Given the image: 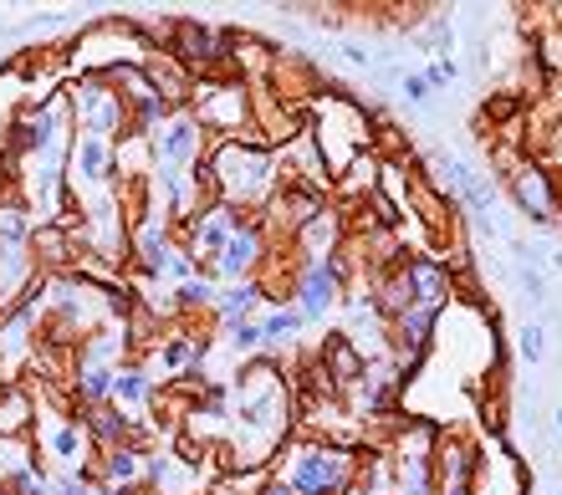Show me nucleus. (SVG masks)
<instances>
[{
  "mask_svg": "<svg viewBox=\"0 0 562 495\" xmlns=\"http://www.w3.org/2000/svg\"><path fill=\"white\" fill-rule=\"evenodd\" d=\"M517 352L532 368L548 363V327H542V322H521V327H517Z\"/></svg>",
  "mask_w": 562,
  "mask_h": 495,
  "instance_id": "obj_25",
  "label": "nucleus"
},
{
  "mask_svg": "<svg viewBox=\"0 0 562 495\" xmlns=\"http://www.w3.org/2000/svg\"><path fill=\"white\" fill-rule=\"evenodd\" d=\"M77 419L88 429L92 450H119V445H128V435H134V414H123L119 404H98V408H88V414H77Z\"/></svg>",
  "mask_w": 562,
  "mask_h": 495,
  "instance_id": "obj_15",
  "label": "nucleus"
},
{
  "mask_svg": "<svg viewBox=\"0 0 562 495\" xmlns=\"http://www.w3.org/2000/svg\"><path fill=\"white\" fill-rule=\"evenodd\" d=\"M532 67L537 72H542V82H562V31H537L532 42Z\"/></svg>",
  "mask_w": 562,
  "mask_h": 495,
  "instance_id": "obj_20",
  "label": "nucleus"
},
{
  "mask_svg": "<svg viewBox=\"0 0 562 495\" xmlns=\"http://www.w3.org/2000/svg\"><path fill=\"white\" fill-rule=\"evenodd\" d=\"M194 495H210V485H205V491H194Z\"/></svg>",
  "mask_w": 562,
  "mask_h": 495,
  "instance_id": "obj_37",
  "label": "nucleus"
},
{
  "mask_svg": "<svg viewBox=\"0 0 562 495\" xmlns=\"http://www.w3.org/2000/svg\"><path fill=\"white\" fill-rule=\"evenodd\" d=\"M456 77H460L456 57H435V61H429V67H425V82H429V88H435V92H445V88H450V82H456Z\"/></svg>",
  "mask_w": 562,
  "mask_h": 495,
  "instance_id": "obj_30",
  "label": "nucleus"
},
{
  "mask_svg": "<svg viewBox=\"0 0 562 495\" xmlns=\"http://www.w3.org/2000/svg\"><path fill=\"white\" fill-rule=\"evenodd\" d=\"M506 194H512V204H517V215H527L532 225H542V230L562 225V175H558V164L527 159L517 169V179L506 184Z\"/></svg>",
  "mask_w": 562,
  "mask_h": 495,
  "instance_id": "obj_4",
  "label": "nucleus"
},
{
  "mask_svg": "<svg viewBox=\"0 0 562 495\" xmlns=\"http://www.w3.org/2000/svg\"><path fill=\"white\" fill-rule=\"evenodd\" d=\"M277 470H236V475H221L210 485V495H267V481Z\"/></svg>",
  "mask_w": 562,
  "mask_h": 495,
  "instance_id": "obj_24",
  "label": "nucleus"
},
{
  "mask_svg": "<svg viewBox=\"0 0 562 495\" xmlns=\"http://www.w3.org/2000/svg\"><path fill=\"white\" fill-rule=\"evenodd\" d=\"M154 398H159V383L144 363H123L113 373V404L119 408H154Z\"/></svg>",
  "mask_w": 562,
  "mask_h": 495,
  "instance_id": "obj_17",
  "label": "nucleus"
},
{
  "mask_svg": "<svg viewBox=\"0 0 562 495\" xmlns=\"http://www.w3.org/2000/svg\"><path fill=\"white\" fill-rule=\"evenodd\" d=\"M267 495H296V491L281 481V475H271V481H267Z\"/></svg>",
  "mask_w": 562,
  "mask_h": 495,
  "instance_id": "obj_34",
  "label": "nucleus"
},
{
  "mask_svg": "<svg viewBox=\"0 0 562 495\" xmlns=\"http://www.w3.org/2000/svg\"><path fill=\"white\" fill-rule=\"evenodd\" d=\"M400 98L409 102V108H429L435 102V88L425 82V72H404V82H400Z\"/></svg>",
  "mask_w": 562,
  "mask_h": 495,
  "instance_id": "obj_28",
  "label": "nucleus"
},
{
  "mask_svg": "<svg viewBox=\"0 0 562 495\" xmlns=\"http://www.w3.org/2000/svg\"><path fill=\"white\" fill-rule=\"evenodd\" d=\"M481 424H486V435H491V439H502V435H506V398H502V394L481 398Z\"/></svg>",
  "mask_w": 562,
  "mask_h": 495,
  "instance_id": "obj_29",
  "label": "nucleus"
},
{
  "mask_svg": "<svg viewBox=\"0 0 562 495\" xmlns=\"http://www.w3.org/2000/svg\"><path fill=\"white\" fill-rule=\"evenodd\" d=\"M210 175H215V190H221L225 210H240V215H261L267 200L281 190L277 175V148H256V144H210L205 148Z\"/></svg>",
  "mask_w": 562,
  "mask_h": 495,
  "instance_id": "obj_1",
  "label": "nucleus"
},
{
  "mask_svg": "<svg viewBox=\"0 0 562 495\" xmlns=\"http://www.w3.org/2000/svg\"><path fill=\"white\" fill-rule=\"evenodd\" d=\"M338 61H348V67H358V72H373V52L358 42H338Z\"/></svg>",
  "mask_w": 562,
  "mask_h": 495,
  "instance_id": "obj_32",
  "label": "nucleus"
},
{
  "mask_svg": "<svg viewBox=\"0 0 562 495\" xmlns=\"http://www.w3.org/2000/svg\"><path fill=\"white\" fill-rule=\"evenodd\" d=\"M400 266H404V277H409L415 306H450L456 302V281H450V271H445V261L435 250H409Z\"/></svg>",
  "mask_w": 562,
  "mask_h": 495,
  "instance_id": "obj_7",
  "label": "nucleus"
},
{
  "mask_svg": "<svg viewBox=\"0 0 562 495\" xmlns=\"http://www.w3.org/2000/svg\"><path fill=\"white\" fill-rule=\"evenodd\" d=\"M342 240H348V220H342L338 204H327L323 215H312L307 225L292 235V250L302 266H312V261H327L333 250H342Z\"/></svg>",
  "mask_w": 562,
  "mask_h": 495,
  "instance_id": "obj_8",
  "label": "nucleus"
},
{
  "mask_svg": "<svg viewBox=\"0 0 562 495\" xmlns=\"http://www.w3.org/2000/svg\"><path fill=\"white\" fill-rule=\"evenodd\" d=\"M36 394H31L26 383H11V389H0V439H31L36 429Z\"/></svg>",
  "mask_w": 562,
  "mask_h": 495,
  "instance_id": "obj_14",
  "label": "nucleus"
},
{
  "mask_svg": "<svg viewBox=\"0 0 562 495\" xmlns=\"http://www.w3.org/2000/svg\"><path fill=\"white\" fill-rule=\"evenodd\" d=\"M548 261H552V266H558V271H562V246H558V250H548Z\"/></svg>",
  "mask_w": 562,
  "mask_h": 495,
  "instance_id": "obj_36",
  "label": "nucleus"
},
{
  "mask_svg": "<svg viewBox=\"0 0 562 495\" xmlns=\"http://www.w3.org/2000/svg\"><path fill=\"white\" fill-rule=\"evenodd\" d=\"M190 113H194V123L205 128L210 144H225V138H240L246 128H256V117H251V88H246L240 77L194 82Z\"/></svg>",
  "mask_w": 562,
  "mask_h": 495,
  "instance_id": "obj_2",
  "label": "nucleus"
},
{
  "mask_svg": "<svg viewBox=\"0 0 562 495\" xmlns=\"http://www.w3.org/2000/svg\"><path fill=\"white\" fill-rule=\"evenodd\" d=\"M72 256H77V240L61 220H36L31 230V261L42 277H67L72 271Z\"/></svg>",
  "mask_w": 562,
  "mask_h": 495,
  "instance_id": "obj_10",
  "label": "nucleus"
},
{
  "mask_svg": "<svg viewBox=\"0 0 562 495\" xmlns=\"http://www.w3.org/2000/svg\"><path fill=\"white\" fill-rule=\"evenodd\" d=\"M512 286H517L532 306H548V277H542L537 266H517V271H512Z\"/></svg>",
  "mask_w": 562,
  "mask_h": 495,
  "instance_id": "obj_26",
  "label": "nucleus"
},
{
  "mask_svg": "<svg viewBox=\"0 0 562 495\" xmlns=\"http://www.w3.org/2000/svg\"><path fill=\"white\" fill-rule=\"evenodd\" d=\"M144 72L148 82H154V92H159L175 113H190V92H194V77L179 67L169 52H154V57H144Z\"/></svg>",
  "mask_w": 562,
  "mask_h": 495,
  "instance_id": "obj_13",
  "label": "nucleus"
},
{
  "mask_svg": "<svg viewBox=\"0 0 562 495\" xmlns=\"http://www.w3.org/2000/svg\"><path fill=\"white\" fill-rule=\"evenodd\" d=\"M419 31H425V36H419V52H429V61L456 52V15L450 11H429Z\"/></svg>",
  "mask_w": 562,
  "mask_h": 495,
  "instance_id": "obj_19",
  "label": "nucleus"
},
{
  "mask_svg": "<svg viewBox=\"0 0 562 495\" xmlns=\"http://www.w3.org/2000/svg\"><path fill=\"white\" fill-rule=\"evenodd\" d=\"M221 342L240 358H256V352L267 348V337H261V322H221Z\"/></svg>",
  "mask_w": 562,
  "mask_h": 495,
  "instance_id": "obj_23",
  "label": "nucleus"
},
{
  "mask_svg": "<svg viewBox=\"0 0 562 495\" xmlns=\"http://www.w3.org/2000/svg\"><path fill=\"white\" fill-rule=\"evenodd\" d=\"M481 465H486V454H481V445L465 435H450V429H440V445H435V475H440V485H456V481H481Z\"/></svg>",
  "mask_w": 562,
  "mask_h": 495,
  "instance_id": "obj_11",
  "label": "nucleus"
},
{
  "mask_svg": "<svg viewBox=\"0 0 562 495\" xmlns=\"http://www.w3.org/2000/svg\"><path fill=\"white\" fill-rule=\"evenodd\" d=\"M205 148H210V138L194 123V113H169V123L154 133V175H184Z\"/></svg>",
  "mask_w": 562,
  "mask_h": 495,
  "instance_id": "obj_5",
  "label": "nucleus"
},
{
  "mask_svg": "<svg viewBox=\"0 0 562 495\" xmlns=\"http://www.w3.org/2000/svg\"><path fill=\"white\" fill-rule=\"evenodd\" d=\"M552 435H558V439H562V404H558V408H552Z\"/></svg>",
  "mask_w": 562,
  "mask_h": 495,
  "instance_id": "obj_35",
  "label": "nucleus"
},
{
  "mask_svg": "<svg viewBox=\"0 0 562 495\" xmlns=\"http://www.w3.org/2000/svg\"><path fill=\"white\" fill-rule=\"evenodd\" d=\"M271 256V235H267V225L261 220H246L236 235H231V246L221 250V281L231 286V281H246V277H256L261 271V261Z\"/></svg>",
  "mask_w": 562,
  "mask_h": 495,
  "instance_id": "obj_6",
  "label": "nucleus"
},
{
  "mask_svg": "<svg viewBox=\"0 0 562 495\" xmlns=\"http://www.w3.org/2000/svg\"><path fill=\"white\" fill-rule=\"evenodd\" d=\"M108 88L119 92L123 102H144V98H154V82H148L144 61H123V67H113V72H108Z\"/></svg>",
  "mask_w": 562,
  "mask_h": 495,
  "instance_id": "obj_21",
  "label": "nucleus"
},
{
  "mask_svg": "<svg viewBox=\"0 0 562 495\" xmlns=\"http://www.w3.org/2000/svg\"><path fill=\"white\" fill-rule=\"evenodd\" d=\"M440 495H475L471 481H456V485H440Z\"/></svg>",
  "mask_w": 562,
  "mask_h": 495,
  "instance_id": "obj_33",
  "label": "nucleus"
},
{
  "mask_svg": "<svg viewBox=\"0 0 562 495\" xmlns=\"http://www.w3.org/2000/svg\"><path fill=\"white\" fill-rule=\"evenodd\" d=\"M67 169H72V184H98L103 194L119 190V164H113V144H103V138H88V133H77Z\"/></svg>",
  "mask_w": 562,
  "mask_h": 495,
  "instance_id": "obj_9",
  "label": "nucleus"
},
{
  "mask_svg": "<svg viewBox=\"0 0 562 495\" xmlns=\"http://www.w3.org/2000/svg\"><path fill=\"white\" fill-rule=\"evenodd\" d=\"M512 256H517V266H537V271H542L548 246H542V240H512Z\"/></svg>",
  "mask_w": 562,
  "mask_h": 495,
  "instance_id": "obj_31",
  "label": "nucleus"
},
{
  "mask_svg": "<svg viewBox=\"0 0 562 495\" xmlns=\"http://www.w3.org/2000/svg\"><path fill=\"white\" fill-rule=\"evenodd\" d=\"M261 312V281H231L225 292H215V322H256Z\"/></svg>",
  "mask_w": 562,
  "mask_h": 495,
  "instance_id": "obj_18",
  "label": "nucleus"
},
{
  "mask_svg": "<svg viewBox=\"0 0 562 495\" xmlns=\"http://www.w3.org/2000/svg\"><path fill=\"white\" fill-rule=\"evenodd\" d=\"M46 450H52V460L57 465H72V475L92 460V439L88 429H82V419H72V414H61V424L46 435Z\"/></svg>",
  "mask_w": 562,
  "mask_h": 495,
  "instance_id": "obj_16",
  "label": "nucleus"
},
{
  "mask_svg": "<svg viewBox=\"0 0 562 495\" xmlns=\"http://www.w3.org/2000/svg\"><path fill=\"white\" fill-rule=\"evenodd\" d=\"M194 271H200L194 250H190V246H179V240H175V250H169V266H164V277H175L179 286H184V281H194Z\"/></svg>",
  "mask_w": 562,
  "mask_h": 495,
  "instance_id": "obj_27",
  "label": "nucleus"
},
{
  "mask_svg": "<svg viewBox=\"0 0 562 495\" xmlns=\"http://www.w3.org/2000/svg\"><path fill=\"white\" fill-rule=\"evenodd\" d=\"M302 327H307V317H302L296 306H277L271 317H261V337H267V348H271V352L286 348V342H292V337L302 333Z\"/></svg>",
  "mask_w": 562,
  "mask_h": 495,
  "instance_id": "obj_22",
  "label": "nucleus"
},
{
  "mask_svg": "<svg viewBox=\"0 0 562 495\" xmlns=\"http://www.w3.org/2000/svg\"><path fill=\"white\" fill-rule=\"evenodd\" d=\"M317 363L327 368V379L338 383L342 394H348V389L363 379V368H369L363 363V352L348 342V333H323V342H317Z\"/></svg>",
  "mask_w": 562,
  "mask_h": 495,
  "instance_id": "obj_12",
  "label": "nucleus"
},
{
  "mask_svg": "<svg viewBox=\"0 0 562 495\" xmlns=\"http://www.w3.org/2000/svg\"><path fill=\"white\" fill-rule=\"evenodd\" d=\"M169 57L194 77V82H215V77H236L231 72V26H210V21H190L179 15Z\"/></svg>",
  "mask_w": 562,
  "mask_h": 495,
  "instance_id": "obj_3",
  "label": "nucleus"
}]
</instances>
